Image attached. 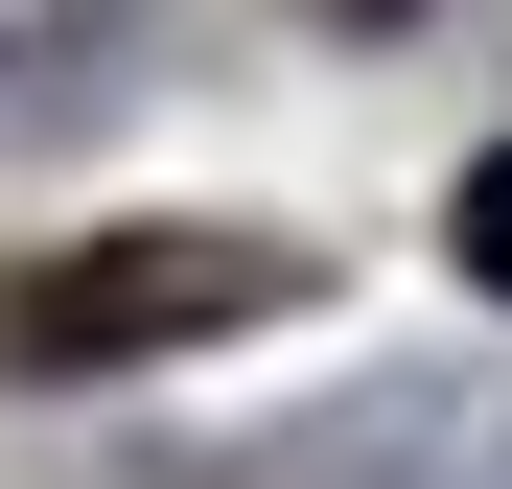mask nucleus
Here are the masks:
<instances>
[{"instance_id":"nucleus-1","label":"nucleus","mask_w":512,"mask_h":489,"mask_svg":"<svg viewBox=\"0 0 512 489\" xmlns=\"http://www.w3.org/2000/svg\"><path fill=\"white\" fill-rule=\"evenodd\" d=\"M280 303H303V233H94V257L0 280V350L117 373V350H187V326H280Z\"/></svg>"},{"instance_id":"nucleus-2","label":"nucleus","mask_w":512,"mask_h":489,"mask_svg":"<svg viewBox=\"0 0 512 489\" xmlns=\"http://www.w3.org/2000/svg\"><path fill=\"white\" fill-rule=\"evenodd\" d=\"M443 233H466V280H489V303H512V140H489V163H466V210H443Z\"/></svg>"},{"instance_id":"nucleus-3","label":"nucleus","mask_w":512,"mask_h":489,"mask_svg":"<svg viewBox=\"0 0 512 489\" xmlns=\"http://www.w3.org/2000/svg\"><path fill=\"white\" fill-rule=\"evenodd\" d=\"M326 24H396V0H326Z\"/></svg>"}]
</instances>
